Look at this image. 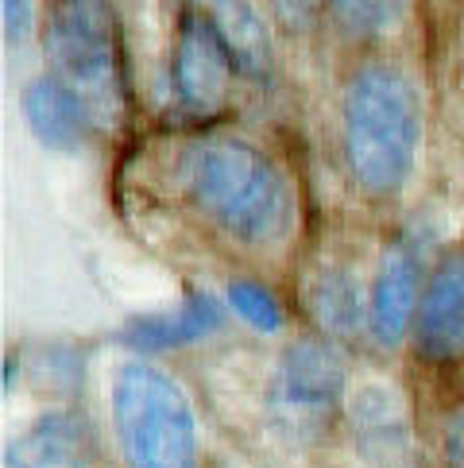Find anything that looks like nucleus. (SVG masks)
Segmentation results:
<instances>
[{
    "instance_id": "1",
    "label": "nucleus",
    "mask_w": 464,
    "mask_h": 468,
    "mask_svg": "<svg viewBox=\"0 0 464 468\" xmlns=\"http://www.w3.org/2000/svg\"><path fill=\"white\" fill-rule=\"evenodd\" d=\"M182 194L221 237L271 248L294 225V194L283 171L256 144L209 136L182 152Z\"/></svg>"
},
{
    "instance_id": "13",
    "label": "nucleus",
    "mask_w": 464,
    "mask_h": 468,
    "mask_svg": "<svg viewBox=\"0 0 464 468\" xmlns=\"http://www.w3.org/2000/svg\"><path fill=\"white\" fill-rule=\"evenodd\" d=\"M190 8L206 12L213 27L225 36V43L232 47V55L240 62V74L268 81L275 70V43L271 31L263 24V16L256 12L252 0H186Z\"/></svg>"
},
{
    "instance_id": "12",
    "label": "nucleus",
    "mask_w": 464,
    "mask_h": 468,
    "mask_svg": "<svg viewBox=\"0 0 464 468\" xmlns=\"http://www.w3.org/2000/svg\"><path fill=\"white\" fill-rule=\"evenodd\" d=\"M20 109H24L27 128L36 132V140L55 147V152H74L93 132V112L86 109V101L51 74L27 81Z\"/></svg>"
},
{
    "instance_id": "3",
    "label": "nucleus",
    "mask_w": 464,
    "mask_h": 468,
    "mask_svg": "<svg viewBox=\"0 0 464 468\" xmlns=\"http://www.w3.org/2000/svg\"><path fill=\"white\" fill-rule=\"evenodd\" d=\"M43 55L66 90H74L93 124L116 128L128 112V51L112 0H47Z\"/></svg>"
},
{
    "instance_id": "15",
    "label": "nucleus",
    "mask_w": 464,
    "mask_h": 468,
    "mask_svg": "<svg viewBox=\"0 0 464 468\" xmlns=\"http://www.w3.org/2000/svg\"><path fill=\"white\" fill-rule=\"evenodd\" d=\"M410 0H333V24L348 39H379L403 24Z\"/></svg>"
},
{
    "instance_id": "16",
    "label": "nucleus",
    "mask_w": 464,
    "mask_h": 468,
    "mask_svg": "<svg viewBox=\"0 0 464 468\" xmlns=\"http://www.w3.org/2000/svg\"><path fill=\"white\" fill-rule=\"evenodd\" d=\"M225 303H228L232 314L244 317V322L252 329H259V333L283 329V306H279V298L256 279H232L228 291H225Z\"/></svg>"
},
{
    "instance_id": "11",
    "label": "nucleus",
    "mask_w": 464,
    "mask_h": 468,
    "mask_svg": "<svg viewBox=\"0 0 464 468\" xmlns=\"http://www.w3.org/2000/svg\"><path fill=\"white\" fill-rule=\"evenodd\" d=\"M306 310L333 341H353L368 333L372 291H364L360 275L344 263H325L306 282Z\"/></svg>"
},
{
    "instance_id": "14",
    "label": "nucleus",
    "mask_w": 464,
    "mask_h": 468,
    "mask_svg": "<svg viewBox=\"0 0 464 468\" xmlns=\"http://www.w3.org/2000/svg\"><path fill=\"white\" fill-rule=\"evenodd\" d=\"M217 325H221L217 298L194 291V294L182 298L174 310L136 317V322L124 329V341L132 348H140V353H163V348H182V345L202 341Z\"/></svg>"
},
{
    "instance_id": "4",
    "label": "nucleus",
    "mask_w": 464,
    "mask_h": 468,
    "mask_svg": "<svg viewBox=\"0 0 464 468\" xmlns=\"http://www.w3.org/2000/svg\"><path fill=\"white\" fill-rule=\"evenodd\" d=\"M109 418L128 468H197V418L190 395L152 360L116 364Z\"/></svg>"
},
{
    "instance_id": "17",
    "label": "nucleus",
    "mask_w": 464,
    "mask_h": 468,
    "mask_svg": "<svg viewBox=\"0 0 464 468\" xmlns=\"http://www.w3.org/2000/svg\"><path fill=\"white\" fill-rule=\"evenodd\" d=\"M333 0H271V8H275V16L283 20L287 27H306V24H313L318 20V12L322 8H329Z\"/></svg>"
},
{
    "instance_id": "8",
    "label": "nucleus",
    "mask_w": 464,
    "mask_h": 468,
    "mask_svg": "<svg viewBox=\"0 0 464 468\" xmlns=\"http://www.w3.org/2000/svg\"><path fill=\"white\" fill-rule=\"evenodd\" d=\"M414 348L426 364H460L464 360V248H453L426 275Z\"/></svg>"
},
{
    "instance_id": "7",
    "label": "nucleus",
    "mask_w": 464,
    "mask_h": 468,
    "mask_svg": "<svg viewBox=\"0 0 464 468\" xmlns=\"http://www.w3.org/2000/svg\"><path fill=\"white\" fill-rule=\"evenodd\" d=\"M422 256L418 244L410 237H395L384 256L375 263V279H372V322L368 333L375 345L384 348H399L418 322V306H422Z\"/></svg>"
},
{
    "instance_id": "10",
    "label": "nucleus",
    "mask_w": 464,
    "mask_h": 468,
    "mask_svg": "<svg viewBox=\"0 0 464 468\" xmlns=\"http://www.w3.org/2000/svg\"><path fill=\"white\" fill-rule=\"evenodd\" d=\"M90 461L93 441L86 418L74 410H47L12 438L5 468H90Z\"/></svg>"
},
{
    "instance_id": "18",
    "label": "nucleus",
    "mask_w": 464,
    "mask_h": 468,
    "mask_svg": "<svg viewBox=\"0 0 464 468\" xmlns=\"http://www.w3.org/2000/svg\"><path fill=\"white\" fill-rule=\"evenodd\" d=\"M5 8V31H8V43H20L31 27V0H0Z\"/></svg>"
},
{
    "instance_id": "6",
    "label": "nucleus",
    "mask_w": 464,
    "mask_h": 468,
    "mask_svg": "<svg viewBox=\"0 0 464 468\" xmlns=\"http://www.w3.org/2000/svg\"><path fill=\"white\" fill-rule=\"evenodd\" d=\"M344 399V360L333 341L302 337L283 348L271 376V403L290 422H322Z\"/></svg>"
},
{
    "instance_id": "5",
    "label": "nucleus",
    "mask_w": 464,
    "mask_h": 468,
    "mask_svg": "<svg viewBox=\"0 0 464 468\" xmlns=\"http://www.w3.org/2000/svg\"><path fill=\"white\" fill-rule=\"evenodd\" d=\"M240 62L206 12L186 8L174 31L171 86L174 101L194 116H213L228 105Z\"/></svg>"
},
{
    "instance_id": "2",
    "label": "nucleus",
    "mask_w": 464,
    "mask_h": 468,
    "mask_svg": "<svg viewBox=\"0 0 464 468\" xmlns=\"http://www.w3.org/2000/svg\"><path fill=\"white\" fill-rule=\"evenodd\" d=\"M341 147L356 186L368 197L399 194L422 147V93L395 62H368L341 101Z\"/></svg>"
},
{
    "instance_id": "19",
    "label": "nucleus",
    "mask_w": 464,
    "mask_h": 468,
    "mask_svg": "<svg viewBox=\"0 0 464 468\" xmlns=\"http://www.w3.org/2000/svg\"><path fill=\"white\" fill-rule=\"evenodd\" d=\"M445 464L464 468V407L453 410L449 422H445Z\"/></svg>"
},
{
    "instance_id": "9",
    "label": "nucleus",
    "mask_w": 464,
    "mask_h": 468,
    "mask_svg": "<svg viewBox=\"0 0 464 468\" xmlns=\"http://www.w3.org/2000/svg\"><path fill=\"white\" fill-rule=\"evenodd\" d=\"M348 426L360 457L375 468H406L410 464V422L399 395L384 383H368L348 403Z\"/></svg>"
}]
</instances>
